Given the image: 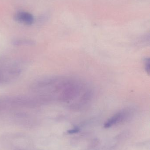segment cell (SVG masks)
I'll return each instance as SVG.
<instances>
[{
    "mask_svg": "<svg viewBox=\"0 0 150 150\" xmlns=\"http://www.w3.org/2000/svg\"><path fill=\"white\" fill-rule=\"evenodd\" d=\"M79 131V129L78 128H75L74 129H70L68 131V133L70 134H75Z\"/></svg>",
    "mask_w": 150,
    "mask_h": 150,
    "instance_id": "277c9868",
    "label": "cell"
},
{
    "mask_svg": "<svg viewBox=\"0 0 150 150\" xmlns=\"http://www.w3.org/2000/svg\"><path fill=\"white\" fill-rule=\"evenodd\" d=\"M14 18L16 21L26 25L32 24L34 21L33 16L31 13L25 11L18 12L15 14Z\"/></svg>",
    "mask_w": 150,
    "mask_h": 150,
    "instance_id": "6da1fadb",
    "label": "cell"
},
{
    "mask_svg": "<svg viewBox=\"0 0 150 150\" xmlns=\"http://www.w3.org/2000/svg\"><path fill=\"white\" fill-rule=\"evenodd\" d=\"M144 66L146 72L149 74L150 73V60L149 58H146L144 60Z\"/></svg>",
    "mask_w": 150,
    "mask_h": 150,
    "instance_id": "3957f363",
    "label": "cell"
},
{
    "mask_svg": "<svg viewBox=\"0 0 150 150\" xmlns=\"http://www.w3.org/2000/svg\"><path fill=\"white\" fill-rule=\"evenodd\" d=\"M126 112L124 111L119 112L118 113L114 115L113 116L110 118L105 123V128H109L112 125H114L118 122L124 118Z\"/></svg>",
    "mask_w": 150,
    "mask_h": 150,
    "instance_id": "7a4b0ae2",
    "label": "cell"
}]
</instances>
